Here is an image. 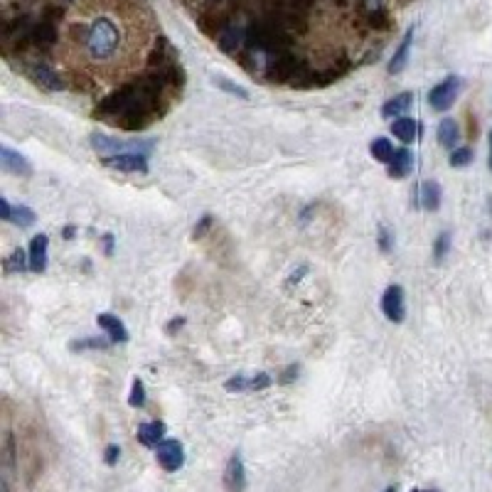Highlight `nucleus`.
I'll return each instance as SVG.
<instances>
[{
  "label": "nucleus",
  "mask_w": 492,
  "mask_h": 492,
  "mask_svg": "<svg viewBox=\"0 0 492 492\" xmlns=\"http://www.w3.org/2000/svg\"><path fill=\"white\" fill-rule=\"evenodd\" d=\"M175 99L178 96L168 89L165 79L155 69H148L99 99L94 119L119 130L138 133L168 114Z\"/></svg>",
  "instance_id": "1"
},
{
  "label": "nucleus",
  "mask_w": 492,
  "mask_h": 492,
  "mask_svg": "<svg viewBox=\"0 0 492 492\" xmlns=\"http://www.w3.org/2000/svg\"><path fill=\"white\" fill-rule=\"evenodd\" d=\"M71 37L96 65L116 60L121 44H124V33H121L119 22L108 15H96L89 22H76L71 27Z\"/></svg>",
  "instance_id": "2"
},
{
  "label": "nucleus",
  "mask_w": 492,
  "mask_h": 492,
  "mask_svg": "<svg viewBox=\"0 0 492 492\" xmlns=\"http://www.w3.org/2000/svg\"><path fill=\"white\" fill-rule=\"evenodd\" d=\"M305 71H308V65H305L303 57H298L293 52H281L266 65L264 81L276 84V87H293Z\"/></svg>",
  "instance_id": "3"
},
{
  "label": "nucleus",
  "mask_w": 492,
  "mask_h": 492,
  "mask_svg": "<svg viewBox=\"0 0 492 492\" xmlns=\"http://www.w3.org/2000/svg\"><path fill=\"white\" fill-rule=\"evenodd\" d=\"M20 71L27 76V79L33 81L35 87L42 89V92H49V94H57V92H65L67 87V79L60 74V71L54 69L52 65H47L44 60H33V62H20Z\"/></svg>",
  "instance_id": "4"
},
{
  "label": "nucleus",
  "mask_w": 492,
  "mask_h": 492,
  "mask_svg": "<svg viewBox=\"0 0 492 492\" xmlns=\"http://www.w3.org/2000/svg\"><path fill=\"white\" fill-rule=\"evenodd\" d=\"M89 143L96 153H151V148H155V141L153 138H130V141H124V138H111V135L103 133H92L89 135Z\"/></svg>",
  "instance_id": "5"
},
{
  "label": "nucleus",
  "mask_w": 492,
  "mask_h": 492,
  "mask_svg": "<svg viewBox=\"0 0 492 492\" xmlns=\"http://www.w3.org/2000/svg\"><path fill=\"white\" fill-rule=\"evenodd\" d=\"M458 92H460V76L448 74L443 81H439L428 92V103H431L433 111H448L455 103V99H458Z\"/></svg>",
  "instance_id": "6"
},
{
  "label": "nucleus",
  "mask_w": 492,
  "mask_h": 492,
  "mask_svg": "<svg viewBox=\"0 0 492 492\" xmlns=\"http://www.w3.org/2000/svg\"><path fill=\"white\" fill-rule=\"evenodd\" d=\"M155 458L160 463V468L165 473H178L185 466V448L180 441L165 439L160 441V446L155 448Z\"/></svg>",
  "instance_id": "7"
},
{
  "label": "nucleus",
  "mask_w": 492,
  "mask_h": 492,
  "mask_svg": "<svg viewBox=\"0 0 492 492\" xmlns=\"http://www.w3.org/2000/svg\"><path fill=\"white\" fill-rule=\"evenodd\" d=\"M101 165L119 173H148L146 153H119V155L101 158Z\"/></svg>",
  "instance_id": "8"
},
{
  "label": "nucleus",
  "mask_w": 492,
  "mask_h": 492,
  "mask_svg": "<svg viewBox=\"0 0 492 492\" xmlns=\"http://www.w3.org/2000/svg\"><path fill=\"white\" fill-rule=\"evenodd\" d=\"M382 313L389 323H404L406 308H404V288L399 283L389 286L382 296Z\"/></svg>",
  "instance_id": "9"
},
{
  "label": "nucleus",
  "mask_w": 492,
  "mask_h": 492,
  "mask_svg": "<svg viewBox=\"0 0 492 492\" xmlns=\"http://www.w3.org/2000/svg\"><path fill=\"white\" fill-rule=\"evenodd\" d=\"M224 490L227 492L246 490V468H244L241 453H232L227 468H224Z\"/></svg>",
  "instance_id": "10"
},
{
  "label": "nucleus",
  "mask_w": 492,
  "mask_h": 492,
  "mask_svg": "<svg viewBox=\"0 0 492 492\" xmlns=\"http://www.w3.org/2000/svg\"><path fill=\"white\" fill-rule=\"evenodd\" d=\"M0 165H3V170H8L10 175H17V178H30L33 175V165L20 153L8 146L0 148Z\"/></svg>",
  "instance_id": "11"
},
{
  "label": "nucleus",
  "mask_w": 492,
  "mask_h": 492,
  "mask_svg": "<svg viewBox=\"0 0 492 492\" xmlns=\"http://www.w3.org/2000/svg\"><path fill=\"white\" fill-rule=\"evenodd\" d=\"M47 249H49V237L47 234H35L33 241H30V271L35 273H44L47 269Z\"/></svg>",
  "instance_id": "12"
},
{
  "label": "nucleus",
  "mask_w": 492,
  "mask_h": 492,
  "mask_svg": "<svg viewBox=\"0 0 492 492\" xmlns=\"http://www.w3.org/2000/svg\"><path fill=\"white\" fill-rule=\"evenodd\" d=\"M175 62H178V52H175L168 40L160 37L155 47L151 49V54H148V67L151 69H165V67L175 65Z\"/></svg>",
  "instance_id": "13"
},
{
  "label": "nucleus",
  "mask_w": 492,
  "mask_h": 492,
  "mask_svg": "<svg viewBox=\"0 0 492 492\" xmlns=\"http://www.w3.org/2000/svg\"><path fill=\"white\" fill-rule=\"evenodd\" d=\"M96 323H99V328H103V332H106L111 342H116V345L128 342V330H126V325L121 323L116 315L101 313V315H96Z\"/></svg>",
  "instance_id": "14"
},
{
  "label": "nucleus",
  "mask_w": 492,
  "mask_h": 492,
  "mask_svg": "<svg viewBox=\"0 0 492 492\" xmlns=\"http://www.w3.org/2000/svg\"><path fill=\"white\" fill-rule=\"evenodd\" d=\"M412 44H414V27L406 30V35L401 37L399 47L394 49V57L389 60V74H401L409 65V54H412Z\"/></svg>",
  "instance_id": "15"
},
{
  "label": "nucleus",
  "mask_w": 492,
  "mask_h": 492,
  "mask_svg": "<svg viewBox=\"0 0 492 492\" xmlns=\"http://www.w3.org/2000/svg\"><path fill=\"white\" fill-rule=\"evenodd\" d=\"M441 200H443V192H441V185L436 180H426V183L418 185V205L428 212H436L441 207Z\"/></svg>",
  "instance_id": "16"
},
{
  "label": "nucleus",
  "mask_w": 492,
  "mask_h": 492,
  "mask_svg": "<svg viewBox=\"0 0 492 492\" xmlns=\"http://www.w3.org/2000/svg\"><path fill=\"white\" fill-rule=\"evenodd\" d=\"M135 436H138V441H141L146 448H158V446H160V441H165V423H162V421L141 423Z\"/></svg>",
  "instance_id": "17"
},
{
  "label": "nucleus",
  "mask_w": 492,
  "mask_h": 492,
  "mask_svg": "<svg viewBox=\"0 0 492 492\" xmlns=\"http://www.w3.org/2000/svg\"><path fill=\"white\" fill-rule=\"evenodd\" d=\"M412 168H414L412 151H409V148H396L394 158H391V162H389V178H394V180L406 178V175L412 173Z\"/></svg>",
  "instance_id": "18"
},
{
  "label": "nucleus",
  "mask_w": 492,
  "mask_h": 492,
  "mask_svg": "<svg viewBox=\"0 0 492 492\" xmlns=\"http://www.w3.org/2000/svg\"><path fill=\"white\" fill-rule=\"evenodd\" d=\"M412 103H414V94L412 92H401L382 106V116H384V119H401V116L412 108Z\"/></svg>",
  "instance_id": "19"
},
{
  "label": "nucleus",
  "mask_w": 492,
  "mask_h": 492,
  "mask_svg": "<svg viewBox=\"0 0 492 492\" xmlns=\"http://www.w3.org/2000/svg\"><path fill=\"white\" fill-rule=\"evenodd\" d=\"M67 87H69L71 92H79V94H94L96 92V79H94L89 71L74 69L67 74Z\"/></svg>",
  "instance_id": "20"
},
{
  "label": "nucleus",
  "mask_w": 492,
  "mask_h": 492,
  "mask_svg": "<svg viewBox=\"0 0 492 492\" xmlns=\"http://www.w3.org/2000/svg\"><path fill=\"white\" fill-rule=\"evenodd\" d=\"M439 143L448 151H453L455 146L460 143V126L458 121L453 119H443L439 124Z\"/></svg>",
  "instance_id": "21"
},
{
  "label": "nucleus",
  "mask_w": 492,
  "mask_h": 492,
  "mask_svg": "<svg viewBox=\"0 0 492 492\" xmlns=\"http://www.w3.org/2000/svg\"><path fill=\"white\" fill-rule=\"evenodd\" d=\"M391 133H394L401 143H412L418 135V121L409 119V116L394 119V124H391Z\"/></svg>",
  "instance_id": "22"
},
{
  "label": "nucleus",
  "mask_w": 492,
  "mask_h": 492,
  "mask_svg": "<svg viewBox=\"0 0 492 492\" xmlns=\"http://www.w3.org/2000/svg\"><path fill=\"white\" fill-rule=\"evenodd\" d=\"M244 40H246V33H244V30H239V27L229 25L227 30L219 35V47H222V52H227V54H237Z\"/></svg>",
  "instance_id": "23"
},
{
  "label": "nucleus",
  "mask_w": 492,
  "mask_h": 492,
  "mask_svg": "<svg viewBox=\"0 0 492 492\" xmlns=\"http://www.w3.org/2000/svg\"><path fill=\"white\" fill-rule=\"evenodd\" d=\"M3 269H6V276L20 273V271L30 269V256H25L22 249H12V254H8L6 259H3Z\"/></svg>",
  "instance_id": "24"
},
{
  "label": "nucleus",
  "mask_w": 492,
  "mask_h": 492,
  "mask_svg": "<svg viewBox=\"0 0 492 492\" xmlns=\"http://www.w3.org/2000/svg\"><path fill=\"white\" fill-rule=\"evenodd\" d=\"M369 151H372V158L379 162H391V158H394L396 148L389 143V138H374L372 146H369Z\"/></svg>",
  "instance_id": "25"
},
{
  "label": "nucleus",
  "mask_w": 492,
  "mask_h": 492,
  "mask_svg": "<svg viewBox=\"0 0 492 492\" xmlns=\"http://www.w3.org/2000/svg\"><path fill=\"white\" fill-rule=\"evenodd\" d=\"M111 347V340H103V337H81V340H71L69 350L71 352H87V350H108Z\"/></svg>",
  "instance_id": "26"
},
{
  "label": "nucleus",
  "mask_w": 492,
  "mask_h": 492,
  "mask_svg": "<svg viewBox=\"0 0 492 492\" xmlns=\"http://www.w3.org/2000/svg\"><path fill=\"white\" fill-rule=\"evenodd\" d=\"M10 222L17 224L20 229H27V227H33V224L37 222V214H35L30 207L17 205V207H12V212H10Z\"/></svg>",
  "instance_id": "27"
},
{
  "label": "nucleus",
  "mask_w": 492,
  "mask_h": 492,
  "mask_svg": "<svg viewBox=\"0 0 492 492\" xmlns=\"http://www.w3.org/2000/svg\"><path fill=\"white\" fill-rule=\"evenodd\" d=\"M450 241H453V237H450V232H443L436 237V241H433V261H443L446 256H448L450 251Z\"/></svg>",
  "instance_id": "28"
},
{
  "label": "nucleus",
  "mask_w": 492,
  "mask_h": 492,
  "mask_svg": "<svg viewBox=\"0 0 492 492\" xmlns=\"http://www.w3.org/2000/svg\"><path fill=\"white\" fill-rule=\"evenodd\" d=\"M234 57H237V62L241 65V69L246 71V74H251V76L259 74V60H256L254 49H249V52H237Z\"/></svg>",
  "instance_id": "29"
},
{
  "label": "nucleus",
  "mask_w": 492,
  "mask_h": 492,
  "mask_svg": "<svg viewBox=\"0 0 492 492\" xmlns=\"http://www.w3.org/2000/svg\"><path fill=\"white\" fill-rule=\"evenodd\" d=\"M473 158H475V153H473V148L463 146V148H455L453 153H450L448 162L453 165V168H466V165H470Z\"/></svg>",
  "instance_id": "30"
},
{
  "label": "nucleus",
  "mask_w": 492,
  "mask_h": 492,
  "mask_svg": "<svg viewBox=\"0 0 492 492\" xmlns=\"http://www.w3.org/2000/svg\"><path fill=\"white\" fill-rule=\"evenodd\" d=\"M143 404H146V387H143L141 379L135 377V379H133V384H130L128 406H133V409H141Z\"/></svg>",
  "instance_id": "31"
},
{
  "label": "nucleus",
  "mask_w": 492,
  "mask_h": 492,
  "mask_svg": "<svg viewBox=\"0 0 492 492\" xmlns=\"http://www.w3.org/2000/svg\"><path fill=\"white\" fill-rule=\"evenodd\" d=\"M214 87H219V89H224L227 94H232V96H239V99H249V92L244 87H239V84H234V81H229V79H224V76H214Z\"/></svg>",
  "instance_id": "32"
},
{
  "label": "nucleus",
  "mask_w": 492,
  "mask_h": 492,
  "mask_svg": "<svg viewBox=\"0 0 492 492\" xmlns=\"http://www.w3.org/2000/svg\"><path fill=\"white\" fill-rule=\"evenodd\" d=\"M377 244H379V249L384 251V254H389L391 249H394V232H391L387 224H382L379 227V232H377Z\"/></svg>",
  "instance_id": "33"
},
{
  "label": "nucleus",
  "mask_w": 492,
  "mask_h": 492,
  "mask_svg": "<svg viewBox=\"0 0 492 492\" xmlns=\"http://www.w3.org/2000/svg\"><path fill=\"white\" fill-rule=\"evenodd\" d=\"M224 389H227L229 394H241V391H249V377H244V374H237V377L227 379Z\"/></svg>",
  "instance_id": "34"
},
{
  "label": "nucleus",
  "mask_w": 492,
  "mask_h": 492,
  "mask_svg": "<svg viewBox=\"0 0 492 492\" xmlns=\"http://www.w3.org/2000/svg\"><path fill=\"white\" fill-rule=\"evenodd\" d=\"M212 227H214V217H212V214H205V217L200 219V222L195 224V229H192V239H195V241L205 239L207 234H210Z\"/></svg>",
  "instance_id": "35"
},
{
  "label": "nucleus",
  "mask_w": 492,
  "mask_h": 492,
  "mask_svg": "<svg viewBox=\"0 0 492 492\" xmlns=\"http://www.w3.org/2000/svg\"><path fill=\"white\" fill-rule=\"evenodd\" d=\"M3 458H6V466H8V468H15V439H12V433H6Z\"/></svg>",
  "instance_id": "36"
},
{
  "label": "nucleus",
  "mask_w": 492,
  "mask_h": 492,
  "mask_svg": "<svg viewBox=\"0 0 492 492\" xmlns=\"http://www.w3.org/2000/svg\"><path fill=\"white\" fill-rule=\"evenodd\" d=\"M271 387V377L266 372H259L256 377H249V391H264Z\"/></svg>",
  "instance_id": "37"
},
{
  "label": "nucleus",
  "mask_w": 492,
  "mask_h": 492,
  "mask_svg": "<svg viewBox=\"0 0 492 492\" xmlns=\"http://www.w3.org/2000/svg\"><path fill=\"white\" fill-rule=\"evenodd\" d=\"M119 458H121V448L116 443H111V446H106V450H103V463L106 466H116L119 463Z\"/></svg>",
  "instance_id": "38"
},
{
  "label": "nucleus",
  "mask_w": 492,
  "mask_h": 492,
  "mask_svg": "<svg viewBox=\"0 0 492 492\" xmlns=\"http://www.w3.org/2000/svg\"><path fill=\"white\" fill-rule=\"evenodd\" d=\"M298 372H300V369H298V364H291V367H288L286 372L281 374V384H291L293 379H298Z\"/></svg>",
  "instance_id": "39"
},
{
  "label": "nucleus",
  "mask_w": 492,
  "mask_h": 492,
  "mask_svg": "<svg viewBox=\"0 0 492 492\" xmlns=\"http://www.w3.org/2000/svg\"><path fill=\"white\" fill-rule=\"evenodd\" d=\"M10 212H12V205L3 197V200H0V219H3V222H10Z\"/></svg>",
  "instance_id": "40"
},
{
  "label": "nucleus",
  "mask_w": 492,
  "mask_h": 492,
  "mask_svg": "<svg viewBox=\"0 0 492 492\" xmlns=\"http://www.w3.org/2000/svg\"><path fill=\"white\" fill-rule=\"evenodd\" d=\"M183 325H185V318H173L168 323V328H165V332H168V335H175V332H178Z\"/></svg>",
  "instance_id": "41"
},
{
  "label": "nucleus",
  "mask_w": 492,
  "mask_h": 492,
  "mask_svg": "<svg viewBox=\"0 0 492 492\" xmlns=\"http://www.w3.org/2000/svg\"><path fill=\"white\" fill-rule=\"evenodd\" d=\"M103 251H106V256L114 254V237H111V234H106V237H103Z\"/></svg>",
  "instance_id": "42"
},
{
  "label": "nucleus",
  "mask_w": 492,
  "mask_h": 492,
  "mask_svg": "<svg viewBox=\"0 0 492 492\" xmlns=\"http://www.w3.org/2000/svg\"><path fill=\"white\" fill-rule=\"evenodd\" d=\"M62 234H65V239H71V237H74V234H76V229L71 227V224H67L65 232H62Z\"/></svg>",
  "instance_id": "43"
},
{
  "label": "nucleus",
  "mask_w": 492,
  "mask_h": 492,
  "mask_svg": "<svg viewBox=\"0 0 492 492\" xmlns=\"http://www.w3.org/2000/svg\"><path fill=\"white\" fill-rule=\"evenodd\" d=\"M487 165H490L492 170V130H490V158H487Z\"/></svg>",
  "instance_id": "44"
},
{
  "label": "nucleus",
  "mask_w": 492,
  "mask_h": 492,
  "mask_svg": "<svg viewBox=\"0 0 492 492\" xmlns=\"http://www.w3.org/2000/svg\"><path fill=\"white\" fill-rule=\"evenodd\" d=\"M384 492H396V485H391V487H387Z\"/></svg>",
  "instance_id": "45"
},
{
  "label": "nucleus",
  "mask_w": 492,
  "mask_h": 492,
  "mask_svg": "<svg viewBox=\"0 0 492 492\" xmlns=\"http://www.w3.org/2000/svg\"><path fill=\"white\" fill-rule=\"evenodd\" d=\"M412 492H436V490H412Z\"/></svg>",
  "instance_id": "46"
}]
</instances>
